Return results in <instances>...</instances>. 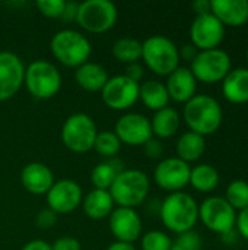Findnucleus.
Instances as JSON below:
<instances>
[{
    "label": "nucleus",
    "mask_w": 248,
    "mask_h": 250,
    "mask_svg": "<svg viewBox=\"0 0 248 250\" xmlns=\"http://www.w3.org/2000/svg\"><path fill=\"white\" fill-rule=\"evenodd\" d=\"M222 83V94L227 101L232 104H246L248 103V69L237 67L232 69Z\"/></svg>",
    "instance_id": "412c9836"
},
{
    "label": "nucleus",
    "mask_w": 248,
    "mask_h": 250,
    "mask_svg": "<svg viewBox=\"0 0 248 250\" xmlns=\"http://www.w3.org/2000/svg\"><path fill=\"white\" fill-rule=\"evenodd\" d=\"M56 223H57V214L54 211H51L50 208L41 209L35 217V226L41 230H48V229L54 227Z\"/></svg>",
    "instance_id": "f704fd0d"
},
{
    "label": "nucleus",
    "mask_w": 248,
    "mask_h": 250,
    "mask_svg": "<svg viewBox=\"0 0 248 250\" xmlns=\"http://www.w3.org/2000/svg\"><path fill=\"white\" fill-rule=\"evenodd\" d=\"M25 66L18 54L0 51V101L13 98L23 85Z\"/></svg>",
    "instance_id": "dca6fc26"
},
{
    "label": "nucleus",
    "mask_w": 248,
    "mask_h": 250,
    "mask_svg": "<svg viewBox=\"0 0 248 250\" xmlns=\"http://www.w3.org/2000/svg\"><path fill=\"white\" fill-rule=\"evenodd\" d=\"M121 148V142L114 132H98L94 144V149L105 158H115Z\"/></svg>",
    "instance_id": "7c9ffc66"
},
{
    "label": "nucleus",
    "mask_w": 248,
    "mask_h": 250,
    "mask_svg": "<svg viewBox=\"0 0 248 250\" xmlns=\"http://www.w3.org/2000/svg\"><path fill=\"white\" fill-rule=\"evenodd\" d=\"M143 75H145V69H143V66L139 62L127 64L126 70H124V76H127L129 79H132L133 82H137V83H140Z\"/></svg>",
    "instance_id": "58836bf2"
},
{
    "label": "nucleus",
    "mask_w": 248,
    "mask_h": 250,
    "mask_svg": "<svg viewBox=\"0 0 248 250\" xmlns=\"http://www.w3.org/2000/svg\"><path fill=\"white\" fill-rule=\"evenodd\" d=\"M189 185H191L197 192L209 193L219 185V171L210 164H197L191 168Z\"/></svg>",
    "instance_id": "cd10ccee"
},
{
    "label": "nucleus",
    "mask_w": 248,
    "mask_h": 250,
    "mask_svg": "<svg viewBox=\"0 0 248 250\" xmlns=\"http://www.w3.org/2000/svg\"><path fill=\"white\" fill-rule=\"evenodd\" d=\"M151 180L146 173L137 168L123 170L110 188V195L120 208L134 209L149 195Z\"/></svg>",
    "instance_id": "7ed1b4c3"
},
{
    "label": "nucleus",
    "mask_w": 248,
    "mask_h": 250,
    "mask_svg": "<svg viewBox=\"0 0 248 250\" xmlns=\"http://www.w3.org/2000/svg\"><path fill=\"white\" fill-rule=\"evenodd\" d=\"M202 249V237L194 230L177 234V239L172 240L170 250H200Z\"/></svg>",
    "instance_id": "473e14b6"
},
{
    "label": "nucleus",
    "mask_w": 248,
    "mask_h": 250,
    "mask_svg": "<svg viewBox=\"0 0 248 250\" xmlns=\"http://www.w3.org/2000/svg\"><path fill=\"white\" fill-rule=\"evenodd\" d=\"M110 79L105 67L99 63L86 62L75 72L76 83L88 92H101L107 81Z\"/></svg>",
    "instance_id": "4be33fe9"
},
{
    "label": "nucleus",
    "mask_w": 248,
    "mask_h": 250,
    "mask_svg": "<svg viewBox=\"0 0 248 250\" xmlns=\"http://www.w3.org/2000/svg\"><path fill=\"white\" fill-rule=\"evenodd\" d=\"M20 250H51V245L50 243H47L45 240H39V239H37V240H31V242H28L23 248Z\"/></svg>",
    "instance_id": "79ce46f5"
},
{
    "label": "nucleus",
    "mask_w": 248,
    "mask_h": 250,
    "mask_svg": "<svg viewBox=\"0 0 248 250\" xmlns=\"http://www.w3.org/2000/svg\"><path fill=\"white\" fill-rule=\"evenodd\" d=\"M37 7L42 16L50 18V19H57V18H61L64 12L66 0H38Z\"/></svg>",
    "instance_id": "72a5a7b5"
},
{
    "label": "nucleus",
    "mask_w": 248,
    "mask_h": 250,
    "mask_svg": "<svg viewBox=\"0 0 248 250\" xmlns=\"http://www.w3.org/2000/svg\"><path fill=\"white\" fill-rule=\"evenodd\" d=\"M193 9L196 12V16L210 13V1L209 0H196L193 3Z\"/></svg>",
    "instance_id": "37998d69"
},
{
    "label": "nucleus",
    "mask_w": 248,
    "mask_h": 250,
    "mask_svg": "<svg viewBox=\"0 0 248 250\" xmlns=\"http://www.w3.org/2000/svg\"><path fill=\"white\" fill-rule=\"evenodd\" d=\"M143 151H145V155L155 160V158H159L164 152V146H162V142L159 139H149L145 145H143Z\"/></svg>",
    "instance_id": "e433bc0d"
},
{
    "label": "nucleus",
    "mask_w": 248,
    "mask_h": 250,
    "mask_svg": "<svg viewBox=\"0 0 248 250\" xmlns=\"http://www.w3.org/2000/svg\"><path fill=\"white\" fill-rule=\"evenodd\" d=\"M165 88L168 91L170 100L175 103L186 104L190 101L197 91V81L191 73L190 67L178 66L167 79Z\"/></svg>",
    "instance_id": "a211bd4d"
},
{
    "label": "nucleus",
    "mask_w": 248,
    "mask_h": 250,
    "mask_svg": "<svg viewBox=\"0 0 248 250\" xmlns=\"http://www.w3.org/2000/svg\"><path fill=\"white\" fill-rule=\"evenodd\" d=\"M118 19V9L110 0H86L79 3L76 22L91 34L110 31Z\"/></svg>",
    "instance_id": "0eeeda50"
},
{
    "label": "nucleus",
    "mask_w": 248,
    "mask_h": 250,
    "mask_svg": "<svg viewBox=\"0 0 248 250\" xmlns=\"http://www.w3.org/2000/svg\"><path fill=\"white\" fill-rule=\"evenodd\" d=\"M159 217L170 231L181 234L193 230L197 224L199 205L191 195L186 192H174L162 201Z\"/></svg>",
    "instance_id": "f03ea898"
},
{
    "label": "nucleus",
    "mask_w": 248,
    "mask_h": 250,
    "mask_svg": "<svg viewBox=\"0 0 248 250\" xmlns=\"http://www.w3.org/2000/svg\"><path fill=\"white\" fill-rule=\"evenodd\" d=\"M246 59H247V62H248V47H247V51H246Z\"/></svg>",
    "instance_id": "49530a36"
},
{
    "label": "nucleus",
    "mask_w": 248,
    "mask_h": 250,
    "mask_svg": "<svg viewBox=\"0 0 248 250\" xmlns=\"http://www.w3.org/2000/svg\"><path fill=\"white\" fill-rule=\"evenodd\" d=\"M139 85L124 75L113 76L107 81L101 89V98L104 104L117 111L127 110L136 104L139 100Z\"/></svg>",
    "instance_id": "9b49d317"
},
{
    "label": "nucleus",
    "mask_w": 248,
    "mask_h": 250,
    "mask_svg": "<svg viewBox=\"0 0 248 250\" xmlns=\"http://www.w3.org/2000/svg\"><path fill=\"white\" fill-rule=\"evenodd\" d=\"M175 151H177V158L190 164L199 161L203 157V154L206 152V141L203 136L189 130L178 138Z\"/></svg>",
    "instance_id": "393cba45"
},
{
    "label": "nucleus",
    "mask_w": 248,
    "mask_h": 250,
    "mask_svg": "<svg viewBox=\"0 0 248 250\" xmlns=\"http://www.w3.org/2000/svg\"><path fill=\"white\" fill-rule=\"evenodd\" d=\"M20 183L32 195H47L54 185V174L42 163H29L20 171Z\"/></svg>",
    "instance_id": "aec40b11"
},
{
    "label": "nucleus",
    "mask_w": 248,
    "mask_h": 250,
    "mask_svg": "<svg viewBox=\"0 0 248 250\" xmlns=\"http://www.w3.org/2000/svg\"><path fill=\"white\" fill-rule=\"evenodd\" d=\"M77 6L79 3H73V1H66V7L64 12L61 15V19L64 21H76V15H77Z\"/></svg>",
    "instance_id": "a19ab883"
},
{
    "label": "nucleus",
    "mask_w": 248,
    "mask_h": 250,
    "mask_svg": "<svg viewBox=\"0 0 248 250\" xmlns=\"http://www.w3.org/2000/svg\"><path fill=\"white\" fill-rule=\"evenodd\" d=\"M113 56L126 64L137 63L142 59V42L130 37L120 38L113 45Z\"/></svg>",
    "instance_id": "c85d7f7f"
},
{
    "label": "nucleus",
    "mask_w": 248,
    "mask_h": 250,
    "mask_svg": "<svg viewBox=\"0 0 248 250\" xmlns=\"http://www.w3.org/2000/svg\"><path fill=\"white\" fill-rule=\"evenodd\" d=\"M107 250H137L133 245H130V243H121V242H114V243H111Z\"/></svg>",
    "instance_id": "a18cd8bd"
},
{
    "label": "nucleus",
    "mask_w": 248,
    "mask_h": 250,
    "mask_svg": "<svg viewBox=\"0 0 248 250\" xmlns=\"http://www.w3.org/2000/svg\"><path fill=\"white\" fill-rule=\"evenodd\" d=\"M142 60L159 76H170L180 66L178 47L165 35H152L142 42Z\"/></svg>",
    "instance_id": "20e7f679"
},
{
    "label": "nucleus",
    "mask_w": 248,
    "mask_h": 250,
    "mask_svg": "<svg viewBox=\"0 0 248 250\" xmlns=\"http://www.w3.org/2000/svg\"><path fill=\"white\" fill-rule=\"evenodd\" d=\"M83 212L91 220H104L110 217L114 209V201L108 190L92 189L83 199Z\"/></svg>",
    "instance_id": "5701e85b"
},
{
    "label": "nucleus",
    "mask_w": 248,
    "mask_h": 250,
    "mask_svg": "<svg viewBox=\"0 0 248 250\" xmlns=\"http://www.w3.org/2000/svg\"><path fill=\"white\" fill-rule=\"evenodd\" d=\"M96 135L98 129L94 119L85 113L69 116L61 127V141L75 154H86L94 149Z\"/></svg>",
    "instance_id": "6e6552de"
},
{
    "label": "nucleus",
    "mask_w": 248,
    "mask_h": 250,
    "mask_svg": "<svg viewBox=\"0 0 248 250\" xmlns=\"http://www.w3.org/2000/svg\"><path fill=\"white\" fill-rule=\"evenodd\" d=\"M23 83L28 92L37 100H50L61 88L58 69L47 60H35L25 67Z\"/></svg>",
    "instance_id": "423d86ee"
},
{
    "label": "nucleus",
    "mask_w": 248,
    "mask_h": 250,
    "mask_svg": "<svg viewBox=\"0 0 248 250\" xmlns=\"http://www.w3.org/2000/svg\"><path fill=\"white\" fill-rule=\"evenodd\" d=\"M50 48L57 62L76 69L86 63L92 53L89 40L75 29H61L56 32L51 38Z\"/></svg>",
    "instance_id": "39448f33"
},
{
    "label": "nucleus",
    "mask_w": 248,
    "mask_h": 250,
    "mask_svg": "<svg viewBox=\"0 0 248 250\" xmlns=\"http://www.w3.org/2000/svg\"><path fill=\"white\" fill-rule=\"evenodd\" d=\"M108 227L115 242L133 245L142 236V218L132 208H115L108 217Z\"/></svg>",
    "instance_id": "f3484780"
},
{
    "label": "nucleus",
    "mask_w": 248,
    "mask_h": 250,
    "mask_svg": "<svg viewBox=\"0 0 248 250\" xmlns=\"http://www.w3.org/2000/svg\"><path fill=\"white\" fill-rule=\"evenodd\" d=\"M191 73L197 82L208 85L222 82L225 76L232 70V62L229 54L222 48L199 51L190 66Z\"/></svg>",
    "instance_id": "1a4fd4ad"
},
{
    "label": "nucleus",
    "mask_w": 248,
    "mask_h": 250,
    "mask_svg": "<svg viewBox=\"0 0 248 250\" xmlns=\"http://www.w3.org/2000/svg\"><path fill=\"white\" fill-rule=\"evenodd\" d=\"M183 119L190 132L205 138L219 130L224 120V111L216 98L206 94H196L184 104Z\"/></svg>",
    "instance_id": "f257e3e1"
},
{
    "label": "nucleus",
    "mask_w": 248,
    "mask_h": 250,
    "mask_svg": "<svg viewBox=\"0 0 248 250\" xmlns=\"http://www.w3.org/2000/svg\"><path fill=\"white\" fill-rule=\"evenodd\" d=\"M114 133L121 144L130 146H143L153 138L151 120L139 113H127L121 116L115 123Z\"/></svg>",
    "instance_id": "4468645a"
},
{
    "label": "nucleus",
    "mask_w": 248,
    "mask_h": 250,
    "mask_svg": "<svg viewBox=\"0 0 248 250\" xmlns=\"http://www.w3.org/2000/svg\"><path fill=\"white\" fill-rule=\"evenodd\" d=\"M235 230H237L240 237L246 239L248 242V208L238 212L237 223H235Z\"/></svg>",
    "instance_id": "4c0bfd02"
},
{
    "label": "nucleus",
    "mask_w": 248,
    "mask_h": 250,
    "mask_svg": "<svg viewBox=\"0 0 248 250\" xmlns=\"http://www.w3.org/2000/svg\"><path fill=\"white\" fill-rule=\"evenodd\" d=\"M139 100L153 111H159L168 107L170 95L165 88V83L159 81H145L139 85Z\"/></svg>",
    "instance_id": "a878e982"
},
{
    "label": "nucleus",
    "mask_w": 248,
    "mask_h": 250,
    "mask_svg": "<svg viewBox=\"0 0 248 250\" xmlns=\"http://www.w3.org/2000/svg\"><path fill=\"white\" fill-rule=\"evenodd\" d=\"M172 239L159 230L148 231L142 236V250H170Z\"/></svg>",
    "instance_id": "2f4dec72"
},
{
    "label": "nucleus",
    "mask_w": 248,
    "mask_h": 250,
    "mask_svg": "<svg viewBox=\"0 0 248 250\" xmlns=\"http://www.w3.org/2000/svg\"><path fill=\"white\" fill-rule=\"evenodd\" d=\"M51 250H82V246L75 237H60L51 245Z\"/></svg>",
    "instance_id": "c9c22d12"
},
{
    "label": "nucleus",
    "mask_w": 248,
    "mask_h": 250,
    "mask_svg": "<svg viewBox=\"0 0 248 250\" xmlns=\"http://www.w3.org/2000/svg\"><path fill=\"white\" fill-rule=\"evenodd\" d=\"M224 198L237 212L248 208V182L246 180L231 182L229 186L227 188Z\"/></svg>",
    "instance_id": "c756f323"
},
{
    "label": "nucleus",
    "mask_w": 248,
    "mask_h": 250,
    "mask_svg": "<svg viewBox=\"0 0 248 250\" xmlns=\"http://www.w3.org/2000/svg\"><path fill=\"white\" fill-rule=\"evenodd\" d=\"M225 37V26L212 13L199 15L194 18L190 26L191 44L199 50H213L219 48Z\"/></svg>",
    "instance_id": "f8f14e48"
},
{
    "label": "nucleus",
    "mask_w": 248,
    "mask_h": 250,
    "mask_svg": "<svg viewBox=\"0 0 248 250\" xmlns=\"http://www.w3.org/2000/svg\"><path fill=\"white\" fill-rule=\"evenodd\" d=\"M126 170L123 167V161L118 158H110L104 163H99L92 168L91 173V182L94 185V189H101V190H110L113 186L115 177Z\"/></svg>",
    "instance_id": "bb28decb"
},
{
    "label": "nucleus",
    "mask_w": 248,
    "mask_h": 250,
    "mask_svg": "<svg viewBox=\"0 0 248 250\" xmlns=\"http://www.w3.org/2000/svg\"><path fill=\"white\" fill-rule=\"evenodd\" d=\"M178 54H180V60L183 59V60L191 63L196 59V56L199 54V50L191 42H189V44H184L181 48H178Z\"/></svg>",
    "instance_id": "ea45409f"
},
{
    "label": "nucleus",
    "mask_w": 248,
    "mask_h": 250,
    "mask_svg": "<svg viewBox=\"0 0 248 250\" xmlns=\"http://www.w3.org/2000/svg\"><path fill=\"white\" fill-rule=\"evenodd\" d=\"M190 164L177 157H170L159 161V164L155 167L153 179L161 189L174 193L183 192V189L190 183Z\"/></svg>",
    "instance_id": "ddd939ff"
},
{
    "label": "nucleus",
    "mask_w": 248,
    "mask_h": 250,
    "mask_svg": "<svg viewBox=\"0 0 248 250\" xmlns=\"http://www.w3.org/2000/svg\"><path fill=\"white\" fill-rule=\"evenodd\" d=\"M238 212L224 196H210L199 205V220L213 233L224 234L235 229Z\"/></svg>",
    "instance_id": "9d476101"
},
{
    "label": "nucleus",
    "mask_w": 248,
    "mask_h": 250,
    "mask_svg": "<svg viewBox=\"0 0 248 250\" xmlns=\"http://www.w3.org/2000/svg\"><path fill=\"white\" fill-rule=\"evenodd\" d=\"M47 205L51 211H54L57 215H66L77 209V207L82 204L83 195L80 186L69 179H63L58 182H54L51 189L45 195Z\"/></svg>",
    "instance_id": "2eb2a0df"
},
{
    "label": "nucleus",
    "mask_w": 248,
    "mask_h": 250,
    "mask_svg": "<svg viewBox=\"0 0 248 250\" xmlns=\"http://www.w3.org/2000/svg\"><path fill=\"white\" fill-rule=\"evenodd\" d=\"M181 116L172 107H165L159 111H155L153 117L151 119V127L153 136L158 139H168L177 133L180 129Z\"/></svg>",
    "instance_id": "b1692460"
},
{
    "label": "nucleus",
    "mask_w": 248,
    "mask_h": 250,
    "mask_svg": "<svg viewBox=\"0 0 248 250\" xmlns=\"http://www.w3.org/2000/svg\"><path fill=\"white\" fill-rule=\"evenodd\" d=\"M210 13L224 26H243L248 22V0H212Z\"/></svg>",
    "instance_id": "6ab92c4d"
},
{
    "label": "nucleus",
    "mask_w": 248,
    "mask_h": 250,
    "mask_svg": "<svg viewBox=\"0 0 248 250\" xmlns=\"http://www.w3.org/2000/svg\"><path fill=\"white\" fill-rule=\"evenodd\" d=\"M221 239H222V242H224L225 245H228V246H232V245H235V243L238 242L240 236H238L237 230L234 229V230H231V231H227V233L221 234Z\"/></svg>",
    "instance_id": "c03bdc74"
}]
</instances>
